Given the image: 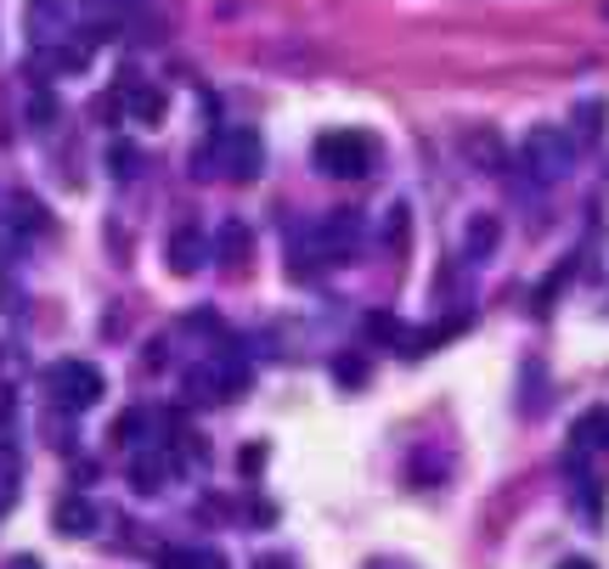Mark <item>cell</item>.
Masks as SVG:
<instances>
[{
	"label": "cell",
	"instance_id": "16",
	"mask_svg": "<svg viewBox=\"0 0 609 569\" xmlns=\"http://www.w3.org/2000/svg\"><path fill=\"white\" fill-rule=\"evenodd\" d=\"M12 220H18V226H29V232H46V215H40V204H35V198H18V204H12Z\"/></svg>",
	"mask_w": 609,
	"mask_h": 569
},
{
	"label": "cell",
	"instance_id": "22",
	"mask_svg": "<svg viewBox=\"0 0 609 569\" xmlns=\"http://www.w3.org/2000/svg\"><path fill=\"white\" fill-rule=\"evenodd\" d=\"M7 569H40V558H12Z\"/></svg>",
	"mask_w": 609,
	"mask_h": 569
},
{
	"label": "cell",
	"instance_id": "23",
	"mask_svg": "<svg viewBox=\"0 0 609 569\" xmlns=\"http://www.w3.org/2000/svg\"><path fill=\"white\" fill-rule=\"evenodd\" d=\"M559 569H587V563H581V558H570V563H559Z\"/></svg>",
	"mask_w": 609,
	"mask_h": 569
},
{
	"label": "cell",
	"instance_id": "19",
	"mask_svg": "<svg viewBox=\"0 0 609 569\" xmlns=\"http://www.w3.org/2000/svg\"><path fill=\"white\" fill-rule=\"evenodd\" d=\"M525 384H531V390H525V412H542V366H537V361L525 366Z\"/></svg>",
	"mask_w": 609,
	"mask_h": 569
},
{
	"label": "cell",
	"instance_id": "3",
	"mask_svg": "<svg viewBox=\"0 0 609 569\" xmlns=\"http://www.w3.org/2000/svg\"><path fill=\"white\" fill-rule=\"evenodd\" d=\"M204 175L254 180V175H259V136H254V130H226V136L204 153Z\"/></svg>",
	"mask_w": 609,
	"mask_h": 569
},
{
	"label": "cell",
	"instance_id": "11",
	"mask_svg": "<svg viewBox=\"0 0 609 569\" xmlns=\"http://www.w3.org/2000/svg\"><path fill=\"white\" fill-rule=\"evenodd\" d=\"M215 248H220V265H226V271H243V265H248V248H254V237H248V226H243V220H226Z\"/></svg>",
	"mask_w": 609,
	"mask_h": 569
},
{
	"label": "cell",
	"instance_id": "9",
	"mask_svg": "<svg viewBox=\"0 0 609 569\" xmlns=\"http://www.w3.org/2000/svg\"><path fill=\"white\" fill-rule=\"evenodd\" d=\"M29 35H35L40 46H51V40L68 35V18H62L57 0H35V7H29Z\"/></svg>",
	"mask_w": 609,
	"mask_h": 569
},
{
	"label": "cell",
	"instance_id": "14",
	"mask_svg": "<svg viewBox=\"0 0 609 569\" xmlns=\"http://www.w3.org/2000/svg\"><path fill=\"white\" fill-rule=\"evenodd\" d=\"M153 423H158V418H153V412H147V406H130V412H125V418H119V429H114V440H119V445H141V440H147V429H153Z\"/></svg>",
	"mask_w": 609,
	"mask_h": 569
},
{
	"label": "cell",
	"instance_id": "4",
	"mask_svg": "<svg viewBox=\"0 0 609 569\" xmlns=\"http://www.w3.org/2000/svg\"><path fill=\"white\" fill-rule=\"evenodd\" d=\"M46 377H51V395H57L68 412H91V406L102 401V372H97L91 361H57Z\"/></svg>",
	"mask_w": 609,
	"mask_h": 569
},
{
	"label": "cell",
	"instance_id": "8",
	"mask_svg": "<svg viewBox=\"0 0 609 569\" xmlns=\"http://www.w3.org/2000/svg\"><path fill=\"white\" fill-rule=\"evenodd\" d=\"M164 480H169V457H164V451H141V457L130 462V485H136L141 497L164 491Z\"/></svg>",
	"mask_w": 609,
	"mask_h": 569
},
{
	"label": "cell",
	"instance_id": "24",
	"mask_svg": "<svg viewBox=\"0 0 609 569\" xmlns=\"http://www.w3.org/2000/svg\"><path fill=\"white\" fill-rule=\"evenodd\" d=\"M259 569H288V563H259Z\"/></svg>",
	"mask_w": 609,
	"mask_h": 569
},
{
	"label": "cell",
	"instance_id": "21",
	"mask_svg": "<svg viewBox=\"0 0 609 569\" xmlns=\"http://www.w3.org/2000/svg\"><path fill=\"white\" fill-rule=\"evenodd\" d=\"M57 119V102L51 97H35V125H51Z\"/></svg>",
	"mask_w": 609,
	"mask_h": 569
},
{
	"label": "cell",
	"instance_id": "10",
	"mask_svg": "<svg viewBox=\"0 0 609 569\" xmlns=\"http://www.w3.org/2000/svg\"><path fill=\"white\" fill-rule=\"evenodd\" d=\"M497 237H502V226H497L491 215H474V220L463 226V254H469V259H491V254H497Z\"/></svg>",
	"mask_w": 609,
	"mask_h": 569
},
{
	"label": "cell",
	"instance_id": "5",
	"mask_svg": "<svg viewBox=\"0 0 609 569\" xmlns=\"http://www.w3.org/2000/svg\"><path fill=\"white\" fill-rule=\"evenodd\" d=\"M125 114L136 119V125H164V114H169V97H164V85H147V79H125Z\"/></svg>",
	"mask_w": 609,
	"mask_h": 569
},
{
	"label": "cell",
	"instance_id": "12",
	"mask_svg": "<svg viewBox=\"0 0 609 569\" xmlns=\"http://www.w3.org/2000/svg\"><path fill=\"white\" fill-rule=\"evenodd\" d=\"M158 569H226V558L209 552V547H169Z\"/></svg>",
	"mask_w": 609,
	"mask_h": 569
},
{
	"label": "cell",
	"instance_id": "25",
	"mask_svg": "<svg viewBox=\"0 0 609 569\" xmlns=\"http://www.w3.org/2000/svg\"><path fill=\"white\" fill-rule=\"evenodd\" d=\"M97 7H102V0H97Z\"/></svg>",
	"mask_w": 609,
	"mask_h": 569
},
{
	"label": "cell",
	"instance_id": "17",
	"mask_svg": "<svg viewBox=\"0 0 609 569\" xmlns=\"http://www.w3.org/2000/svg\"><path fill=\"white\" fill-rule=\"evenodd\" d=\"M333 377H338V384H362V377H367L362 355H338V361H333Z\"/></svg>",
	"mask_w": 609,
	"mask_h": 569
},
{
	"label": "cell",
	"instance_id": "6",
	"mask_svg": "<svg viewBox=\"0 0 609 569\" xmlns=\"http://www.w3.org/2000/svg\"><path fill=\"white\" fill-rule=\"evenodd\" d=\"M209 265V237L198 226H176V237H169V271L176 276H198Z\"/></svg>",
	"mask_w": 609,
	"mask_h": 569
},
{
	"label": "cell",
	"instance_id": "2",
	"mask_svg": "<svg viewBox=\"0 0 609 569\" xmlns=\"http://www.w3.org/2000/svg\"><path fill=\"white\" fill-rule=\"evenodd\" d=\"M570 164H576V141H570L564 130H553V125H537V130L525 136V147H519V169H525L537 186L564 180Z\"/></svg>",
	"mask_w": 609,
	"mask_h": 569
},
{
	"label": "cell",
	"instance_id": "1",
	"mask_svg": "<svg viewBox=\"0 0 609 569\" xmlns=\"http://www.w3.org/2000/svg\"><path fill=\"white\" fill-rule=\"evenodd\" d=\"M379 164V141L367 130H327L316 136V169L333 180H362Z\"/></svg>",
	"mask_w": 609,
	"mask_h": 569
},
{
	"label": "cell",
	"instance_id": "15",
	"mask_svg": "<svg viewBox=\"0 0 609 569\" xmlns=\"http://www.w3.org/2000/svg\"><path fill=\"white\" fill-rule=\"evenodd\" d=\"M576 445H581V451L609 445V412H603V406H598V412H587V418L576 423Z\"/></svg>",
	"mask_w": 609,
	"mask_h": 569
},
{
	"label": "cell",
	"instance_id": "7",
	"mask_svg": "<svg viewBox=\"0 0 609 569\" xmlns=\"http://www.w3.org/2000/svg\"><path fill=\"white\" fill-rule=\"evenodd\" d=\"M97 524H102V513H97L91 497H62L57 502V536H73L79 541V536H91Z\"/></svg>",
	"mask_w": 609,
	"mask_h": 569
},
{
	"label": "cell",
	"instance_id": "20",
	"mask_svg": "<svg viewBox=\"0 0 609 569\" xmlns=\"http://www.w3.org/2000/svg\"><path fill=\"white\" fill-rule=\"evenodd\" d=\"M12 418H18V390L0 384V429H12Z\"/></svg>",
	"mask_w": 609,
	"mask_h": 569
},
{
	"label": "cell",
	"instance_id": "13",
	"mask_svg": "<svg viewBox=\"0 0 609 569\" xmlns=\"http://www.w3.org/2000/svg\"><path fill=\"white\" fill-rule=\"evenodd\" d=\"M463 153H474V158H480V169H502V164H508V153H502V141H497L491 130L463 136Z\"/></svg>",
	"mask_w": 609,
	"mask_h": 569
},
{
	"label": "cell",
	"instance_id": "18",
	"mask_svg": "<svg viewBox=\"0 0 609 569\" xmlns=\"http://www.w3.org/2000/svg\"><path fill=\"white\" fill-rule=\"evenodd\" d=\"M136 169H141V153L136 147H114V175L119 180H136Z\"/></svg>",
	"mask_w": 609,
	"mask_h": 569
}]
</instances>
